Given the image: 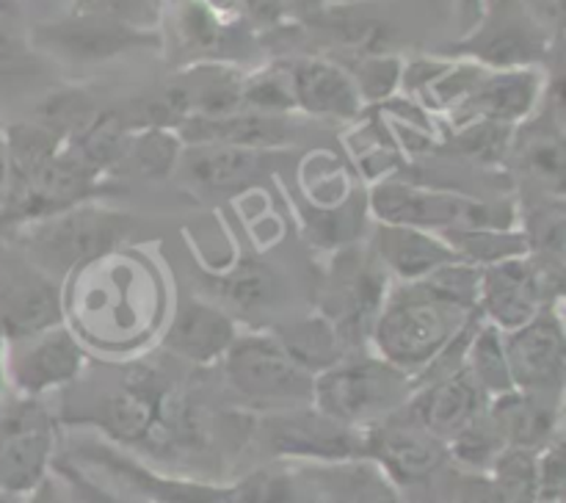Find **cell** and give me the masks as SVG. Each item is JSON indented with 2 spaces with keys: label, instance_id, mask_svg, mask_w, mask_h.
Returning a JSON list of instances; mask_svg holds the SVG:
<instances>
[{
  "label": "cell",
  "instance_id": "83f0119b",
  "mask_svg": "<svg viewBox=\"0 0 566 503\" xmlns=\"http://www.w3.org/2000/svg\"><path fill=\"white\" fill-rule=\"evenodd\" d=\"M182 147L186 144L180 142V136L175 130H166V127L133 130L111 177L125 175L138 177V180H164L180 164Z\"/></svg>",
  "mask_w": 566,
  "mask_h": 503
},
{
  "label": "cell",
  "instance_id": "ffe728a7",
  "mask_svg": "<svg viewBox=\"0 0 566 503\" xmlns=\"http://www.w3.org/2000/svg\"><path fill=\"white\" fill-rule=\"evenodd\" d=\"M490 398L481 392L468 368H459L442 379L420 385L409 398V412L420 420L423 429H429L437 440L448 442L475 418L484 412Z\"/></svg>",
  "mask_w": 566,
  "mask_h": 503
},
{
  "label": "cell",
  "instance_id": "d6a6232c",
  "mask_svg": "<svg viewBox=\"0 0 566 503\" xmlns=\"http://www.w3.org/2000/svg\"><path fill=\"white\" fill-rule=\"evenodd\" d=\"M514 127L495 125V122H470V125L457 127L451 142L446 144L448 153L470 160L479 166H497L509 160L512 149Z\"/></svg>",
  "mask_w": 566,
  "mask_h": 503
},
{
  "label": "cell",
  "instance_id": "30bf717a",
  "mask_svg": "<svg viewBox=\"0 0 566 503\" xmlns=\"http://www.w3.org/2000/svg\"><path fill=\"white\" fill-rule=\"evenodd\" d=\"M64 324L61 280L39 269L14 241L0 238V332L6 343Z\"/></svg>",
  "mask_w": 566,
  "mask_h": 503
},
{
  "label": "cell",
  "instance_id": "8fae6325",
  "mask_svg": "<svg viewBox=\"0 0 566 503\" xmlns=\"http://www.w3.org/2000/svg\"><path fill=\"white\" fill-rule=\"evenodd\" d=\"M365 431V459L376 464L398 490L423 486L448 468V446L401 407Z\"/></svg>",
  "mask_w": 566,
  "mask_h": 503
},
{
  "label": "cell",
  "instance_id": "4dcf8cb0",
  "mask_svg": "<svg viewBox=\"0 0 566 503\" xmlns=\"http://www.w3.org/2000/svg\"><path fill=\"white\" fill-rule=\"evenodd\" d=\"M464 368L473 376L486 398H497L503 392L514 390L512 374H509L506 348H503V332L497 326L486 324L484 318L475 326L470 337L468 354H464Z\"/></svg>",
  "mask_w": 566,
  "mask_h": 503
},
{
  "label": "cell",
  "instance_id": "277c9868",
  "mask_svg": "<svg viewBox=\"0 0 566 503\" xmlns=\"http://www.w3.org/2000/svg\"><path fill=\"white\" fill-rule=\"evenodd\" d=\"M558 33L525 0H484L475 25L440 50L442 59L484 70H539L556 53Z\"/></svg>",
  "mask_w": 566,
  "mask_h": 503
},
{
  "label": "cell",
  "instance_id": "f35d334b",
  "mask_svg": "<svg viewBox=\"0 0 566 503\" xmlns=\"http://www.w3.org/2000/svg\"><path fill=\"white\" fill-rule=\"evenodd\" d=\"M536 470H539V503H564V434L536 453Z\"/></svg>",
  "mask_w": 566,
  "mask_h": 503
},
{
  "label": "cell",
  "instance_id": "484cf974",
  "mask_svg": "<svg viewBox=\"0 0 566 503\" xmlns=\"http://www.w3.org/2000/svg\"><path fill=\"white\" fill-rule=\"evenodd\" d=\"M298 216H302L304 235L310 238L313 247L321 252H337L343 247L365 241V230H368V193L354 191L346 193L343 199L332 205H298Z\"/></svg>",
  "mask_w": 566,
  "mask_h": 503
},
{
  "label": "cell",
  "instance_id": "5b68a950",
  "mask_svg": "<svg viewBox=\"0 0 566 503\" xmlns=\"http://www.w3.org/2000/svg\"><path fill=\"white\" fill-rule=\"evenodd\" d=\"M390 287V274L381 269L370 243H352L329 252L315 287V313L332 321L348 352H363Z\"/></svg>",
  "mask_w": 566,
  "mask_h": 503
},
{
  "label": "cell",
  "instance_id": "d590c367",
  "mask_svg": "<svg viewBox=\"0 0 566 503\" xmlns=\"http://www.w3.org/2000/svg\"><path fill=\"white\" fill-rule=\"evenodd\" d=\"M401 59L396 55H363V59L348 61L346 72L352 75L354 86H357L359 97L370 99V103H381L390 99V94L401 86Z\"/></svg>",
  "mask_w": 566,
  "mask_h": 503
},
{
  "label": "cell",
  "instance_id": "60d3db41",
  "mask_svg": "<svg viewBox=\"0 0 566 503\" xmlns=\"http://www.w3.org/2000/svg\"><path fill=\"white\" fill-rule=\"evenodd\" d=\"M481 3H484V0H457L459 28H462V33H468L470 28L475 25V20H479L481 14Z\"/></svg>",
  "mask_w": 566,
  "mask_h": 503
},
{
  "label": "cell",
  "instance_id": "3957f363",
  "mask_svg": "<svg viewBox=\"0 0 566 503\" xmlns=\"http://www.w3.org/2000/svg\"><path fill=\"white\" fill-rule=\"evenodd\" d=\"M11 241L50 276H64L81 265L103 260L127 241L133 230V216L103 205L83 202L64 213L17 227Z\"/></svg>",
  "mask_w": 566,
  "mask_h": 503
},
{
  "label": "cell",
  "instance_id": "f1b7e54d",
  "mask_svg": "<svg viewBox=\"0 0 566 503\" xmlns=\"http://www.w3.org/2000/svg\"><path fill=\"white\" fill-rule=\"evenodd\" d=\"M177 42L197 61H219L232 39V22L221 20L205 0H177L175 6Z\"/></svg>",
  "mask_w": 566,
  "mask_h": 503
},
{
  "label": "cell",
  "instance_id": "cb8c5ba5",
  "mask_svg": "<svg viewBox=\"0 0 566 503\" xmlns=\"http://www.w3.org/2000/svg\"><path fill=\"white\" fill-rule=\"evenodd\" d=\"M182 144H224V147L247 149H287L296 138L293 116L254 114V111H235L227 116L202 119L193 116L177 127Z\"/></svg>",
  "mask_w": 566,
  "mask_h": 503
},
{
  "label": "cell",
  "instance_id": "74e56055",
  "mask_svg": "<svg viewBox=\"0 0 566 503\" xmlns=\"http://www.w3.org/2000/svg\"><path fill=\"white\" fill-rule=\"evenodd\" d=\"M442 503H503V497L492 484L490 473H470V470H459L451 464Z\"/></svg>",
  "mask_w": 566,
  "mask_h": 503
},
{
  "label": "cell",
  "instance_id": "7402d4cb",
  "mask_svg": "<svg viewBox=\"0 0 566 503\" xmlns=\"http://www.w3.org/2000/svg\"><path fill=\"white\" fill-rule=\"evenodd\" d=\"M313 503H403L401 490L370 459L298 462Z\"/></svg>",
  "mask_w": 566,
  "mask_h": 503
},
{
  "label": "cell",
  "instance_id": "603a6c76",
  "mask_svg": "<svg viewBox=\"0 0 566 503\" xmlns=\"http://www.w3.org/2000/svg\"><path fill=\"white\" fill-rule=\"evenodd\" d=\"M368 243L392 282H418L442 265L459 263V254L448 247L446 238L415 227L376 224Z\"/></svg>",
  "mask_w": 566,
  "mask_h": 503
},
{
  "label": "cell",
  "instance_id": "ee69618b",
  "mask_svg": "<svg viewBox=\"0 0 566 503\" xmlns=\"http://www.w3.org/2000/svg\"><path fill=\"white\" fill-rule=\"evenodd\" d=\"M6 392V337L0 332V396Z\"/></svg>",
  "mask_w": 566,
  "mask_h": 503
},
{
  "label": "cell",
  "instance_id": "8d00e7d4",
  "mask_svg": "<svg viewBox=\"0 0 566 503\" xmlns=\"http://www.w3.org/2000/svg\"><path fill=\"white\" fill-rule=\"evenodd\" d=\"M164 3L166 0H75L70 11L108 17L138 31H155L164 17Z\"/></svg>",
  "mask_w": 566,
  "mask_h": 503
},
{
  "label": "cell",
  "instance_id": "6da1fadb",
  "mask_svg": "<svg viewBox=\"0 0 566 503\" xmlns=\"http://www.w3.org/2000/svg\"><path fill=\"white\" fill-rule=\"evenodd\" d=\"M475 313L479 310H464L451 302L429 276L418 282H392L370 329V352L415 381Z\"/></svg>",
  "mask_w": 566,
  "mask_h": 503
},
{
  "label": "cell",
  "instance_id": "7a4b0ae2",
  "mask_svg": "<svg viewBox=\"0 0 566 503\" xmlns=\"http://www.w3.org/2000/svg\"><path fill=\"white\" fill-rule=\"evenodd\" d=\"M365 193H368V213L376 224L415 227L437 235L459 227H486V230L520 227V210L512 202H486L448 188L385 177Z\"/></svg>",
  "mask_w": 566,
  "mask_h": 503
},
{
  "label": "cell",
  "instance_id": "ab89813d",
  "mask_svg": "<svg viewBox=\"0 0 566 503\" xmlns=\"http://www.w3.org/2000/svg\"><path fill=\"white\" fill-rule=\"evenodd\" d=\"M22 503H70V497H66L61 481L50 475L48 481H42V484L31 492V495L22 497Z\"/></svg>",
  "mask_w": 566,
  "mask_h": 503
},
{
  "label": "cell",
  "instance_id": "4316f807",
  "mask_svg": "<svg viewBox=\"0 0 566 503\" xmlns=\"http://www.w3.org/2000/svg\"><path fill=\"white\" fill-rule=\"evenodd\" d=\"M216 293H219V307L235 318L241 315H263L265 310L274 307L282 298V276L263 260H241L232 271L216 280Z\"/></svg>",
  "mask_w": 566,
  "mask_h": 503
},
{
  "label": "cell",
  "instance_id": "f546056e",
  "mask_svg": "<svg viewBox=\"0 0 566 503\" xmlns=\"http://www.w3.org/2000/svg\"><path fill=\"white\" fill-rule=\"evenodd\" d=\"M448 247L459 254L462 263L486 269L503 260L528 254V243L520 227L514 230H486V227H459V230L440 232Z\"/></svg>",
  "mask_w": 566,
  "mask_h": 503
},
{
  "label": "cell",
  "instance_id": "ac0fdd59",
  "mask_svg": "<svg viewBox=\"0 0 566 503\" xmlns=\"http://www.w3.org/2000/svg\"><path fill=\"white\" fill-rule=\"evenodd\" d=\"M285 64L298 114L337 122L357 119L363 114L365 103L352 75L329 55H298Z\"/></svg>",
  "mask_w": 566,
  "mask_h": 503
},
{
  "label": "cell",
  "instance_id": "ba28073f",
  "mask_svg": "<svg viewBox=\"0 0 566 503\" xmlns=\"http://www.w3.org/2000/svg\"><path fill=\"white\" fill-rule=\"evenodd\" d=\"M55 440L59 418L44 398L0 396V497L22 501L53 475Z\"/></svg>",
  "mask_w": 566,
  "mask_h": 503
},
{
  "label": "cell",
  "instance_id": "2e32d148",
  "mask_svg": "<svg viewBox=\"0 0 566 503\" xmlns=\"http://www.w3.org/2000/svg\"><path fill=\"white\" fill-rule=\"evenodd\" d=\"M291 158V149H247L224 144H186L175 171L199 191L235 193L258 186Z\"/></svg>",
  "mask_w": 566,
  "mask_h": 503
},
{
  "label": "cell",
  "instance_id": "7bdbcfd3",
  "mask_svg": "<svg viewBox=\"0 0 566 503\" xmlns=\"http://www.w3.org/2000/svg\"><path fill=\"white\" fill-rule=\"evenodd\" d=\"M6 188H9V149H6L3 133H0V205H3Z\"/></svg>",
  "mask_w": 566,
  "mask_h": 503
},
{
  "label": "cell",
  "instance_id": "52a82bcc",
  "mask_svg": "<svg viewBox=\"0 0 566 503\" xmlns=\"http://www.w3.org/2000/svg\"><path fill=\"white\" fill-rule=\"evenodd\" d=\"M219 365L235 401L252 412L313 404V376L287 357L271 329L238 335Z\"/></svg>",
  "mask_w": 566,
  "mask_h": 503
},
{
  "label": "cell",
  "instance_id": "1f68e13d",
  "mask_svg": "<svg viewBox=\"0 0 566 503\" xmlns=\"http://www.w3.org/2000/svg\"><path fill=\"white\" fill-rule=\"evenodd\" d=\"M506 451L501 429L492 420V415L484 412L475 415L451 442H448V462L459 470H470V473H490L495 459Z\"/></svg>",
  "mask_w": 566,
  "mask_h": 503
},
{
  "label": "cell",
  "instance_id": "e575fe53",
  "mask_svg": "<svg viewBox=\"0 0 566 503\" xmlns=\"http://www.w3.org/2000/svg\"><path fill=\"white\" fill-rule=\"evenodd\" d=\"M490 479L501 492L503 503H539L536 451L506 448L490 468Z\"/></svg>",
  "mask_w": 566,
  "mask_h": 503
},
{
  "label": "cell",
  "instance_id": "9c48e42d",
  "mask_svg": "<svg viewBox=\"0 0 566 503\" xmlns=\"http://www.w3.org/2000/svg\"><path fill=\"white\" fill-rule=\"evenodd\" d=\"M252 437L269 462L365 459V431L329 418L313 404L258 415Z\"/></svg>",
  "mask_w": 566,
  "mask_h": 503
},
{
  "label": "cell",
  "instance_id": "8992f818",
  "mask_svg": "<svg viewBox=\"0 0 566 503\" xmlns=\"http://www.w3.org/2000/svg\"><path fill=\"white\" fill-rule=\"evenodd\" d=\"M412 376L374 352H352L313 379V407L352 429H368L407 407Z\"/></svg>",
  "mask_w": 566,
  "mask_h": 503
},
{
  "label": "cell",
  "instance_id": "836d02e7",
  "mask_svg": "<svg viewBox=\"0 0 566 503\" xmlns=\"http://www.w3.org/2000/svg\"><path fill=\"white\" fill-rule=\"evenodd\" d=\"M241 111H254V114L271 116L296 114V103H293L291 92V75H287L285 61L265 66V70L254 72V75H243Z\"/></svg>",
  "mask_w": 566,
  "mask_h": 503
},
{
  "label": "cell",
  "instance_id": "e0dca14e",
  "mask_svg": "<svg viewBox=\"0 0 566 503\" xmlns=\"http://www.w3.org/2000/svg\"><path fill=\"white\" fill-rule=\"evenodd\" d=\"M545 92L547 77L542 70H486L473 92L448 116L453 127L470 125V122L517 127L536 114Z\"/></svg>",
  "mask_w": 566,
  "mask_h": 503
},
{
  "label": "cell",
  "instance_id": "5bb4252c",
  "mask_svg": "<svg viewBox=\"0 0 566 503\" xmlns=\"http://www.w3.org/2000/svg\"><path fill=\"white\" fill-rule=\"evenodd\" d=\"M503 348H506L514 390L564 396L566 332L562 302L547 304L520 329L503 332Z\"/></svg>",
  "mask_w": 566,
  "mask_h": 503
},
{
  "label": "cell",
  "instance_id": "b9f144b4",
  "mask_svg": "<svg viewBox=\"0 0 566 503\" xmlns=\"http://www.w3.org/2000/svg\"><path fill=\"white\" fill-rule=\"evenodd\" d=\"M285 3V9L291 11V17H296L298 22L310 20L313 14H318L321 9H324V0H282Z\"/></svg>",
  "mask_w": 566,
  "mask_h": 503
},
{
  "label": "cell",
  "instance_id": "d4e9b609",
  "mask_svg": "<svg viewBox=\"0 0 566 503\" xmlns=\"http://www.w3.org/2000/svg\"><path fill=\"white\" fill-rule=\"evenodd\" d=\"M271 335L280 340V346L285 348L287 357L315 379L318 374L329 370L332 365L340 363L346 354H352L343 343V337L337 335V329L332 326V321H326L321 313L298 315V318H287L282 324H276L271 329Z\"/></svg>",
  "mask_w": 566,
  "mask_h": 503
},
{
  "label": "cell",
  "instance_id": "4fadbf2b",
  "mask_svg": "<svg viewBox=\"0 0 566 503\" xmlns=\"http://www.w3.org/2000/svg\"><path fill=\"white\" fill-rule=\"evenodd\" d=\"M86 363L88 357L75 332L59 324L28 340L6 343V385L20 396L44 398L75 385Z\"/></svg>",
  "mask_w": 566,
  "mask_h": 503
},
{
  "label": "cell",
  "instance_id": "d6986e66",
  "mask_svg": "<svg viewBox=\"0 0 566 503\" xmlns=\"http://www.w3.org/2000/svg\"><path fill=\"white\" fill-rule=\"evenodd\" d=\"M238 335V321L224 307L191 296L177 307L164 335V348L180 363L205 368L219 365Z\"/></svg>",
  "mask_w": 566,
  "mask_h": 503
},
{
  "label": "cell",
  "instance_id": "7c38bea8",
  "mask_svg": "<svg viewBox=\"0 0 566 503\" xmlns=\"http://www.w3.org/2000/svg\"><path fill=\"white\" fill-rule=\"evenodd\" d=\"M33 44L66 64H99L133 50L164 48L158 31H138L99 14L66 11L59 20L33 28Z\"/></svg>",
  "mask_w": 566,
  "mask_h": 503
},
{
  "label": "cell",
  "instance_id": "9a60e30c",
  "mask_svg": "<svg viewBox=\"0 0 566 503\" xmlns=\"http://www.w3.org/2000/svg\"><path fill=\"white\" fill-rule=\"evenodd\" d=\"M562 302V291L545 280L528 254L481 269L479 313L501 332H514L539 315L547 304Z\"/></svg>",
  "mask_w": 566,
  "mask_h": 503
},
{
  "label": "cell",
  "instance_id": "44dd1931",
  "mask_svg": "<svg viewBox=\"0 0 566 503\" xmlns=\"http://www.w3.org/2000/svg\"><path fill=\"white\" fill-rule=\"evenodd\" d=\"M486 412L501 429L506 448L536 451L562 437L564 396L512 390L486 401Z\"/></svg>",
  "mask_w": 566,
  "mask_h": 503
}]
</instances>
